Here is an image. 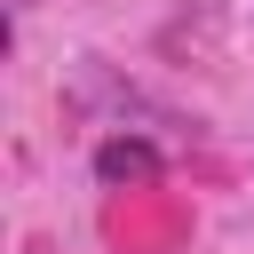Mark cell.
I'll return each mask as SVG.
<instances>
[{"instance_id":"cell-1","label":"cell","mask_w":254,"mask_h":254,"mask_svg":"<svg viewBox=\"0 0 254 254\" xmlns=\"http://www.w3.org/2000/svg\"><path fill=\"white\" fill-rule=\"evenodd\" d=\"M159 151L143 143V135H111V143H95V183L103 190H119V183H159Z\"/></svg>"}]
</instances>
